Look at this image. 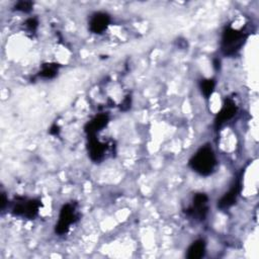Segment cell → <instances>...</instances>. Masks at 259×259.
<instances>
[{"mask_svg": "<svg viewBox=\"0 0 259 259\" xmlns=\"http://www.w3.org/2000/svg\"><path fill=\"white\" fill-rule=\"evenodd\" d=\"M189 167L201 176L210 175L215 166L217 158L210 146L205 145L198 149V151L190 158Z\"/></svg>", "mask_w": 259, "mask_h": 259, "instance_id": "1", "label": "cell"}, {"mask_svg": "<svg viewBox=\"0 0 259 259\" xmlns=\"http://www.w3.org/2000/svg\"><path fill=\"white\" fill-rule=\"evenodd\" d=\"M248 37V33L244 30L233 28L232 26H226L222 36L221 49L224 55L234 56L236 55L244 45Z\"/></svg>", "mask_w": 259, "mask_h": 259, "instance_id": "2", "label": "cell"}, {"mask_svg": "<svg viewBox=\"0 0 259 259\" xmlns=\"http://www.w3.org/2000/svg\"><path fill=\"white\" fill-rule=\"evenodd\" d=\"M41 206V201L39 199H27L22 196L15 197L11 212L14 215L22 217L26 219H34Z\"/></svg>", "mask_w": 259, "mask_h": 259, "instance_id": "3", "label": "cell"}, {"mask_svg": "<svg viewBox=\"0 0 259 259\" xmlns=\"http://www.w3.org/2000/svg\"><path fill=\"white\" fill-rule=\"evenodd\" d=\"M77 220H78V215L76 212L75 205H73L72 203L64 204L61 208L59 220L55 227L56 234L60 236L66 234L69 231L70 226L74 224Z\"/></svg>", "mask_w": 259, "mask_h": 259, "instance_id": "4", "label": "cell"}, {"mask_svg": "<svg viewBox=\"0 0 259 259\" xmlns=\"http://www.w3.org/2000/svg\"><path fill=\"white\" fill-rule=\"evenodd\" d=\"M208 212V197L205 193H196L193 196L192 204L185 209V213L195 220H205Z\"/></svg>", "mask_w": 259, "mask_h": 259, "instance_id": "5", "label": "cell"}, {"mask_svg": "<svg viewBox=\"0 0 259 259\" xmlns=\"http://www.w3.org/2000/svg\"><path fill=\"white\" fill-rule=\"evenodd\" d=\"M237 105L235 101L231 98H226L224 101V104L221 108V110L218 112V114L214 117V127L215 130H220L225 122L233 118V116L237 112Z\"/></svg>", "mask_w": 259, "mask_h": 259, "instance_id": "6", "label": "cell"}, {"mask_svg": "<svg viewBox=\"0 0 259 259\" xmlns=\"http://www.w3.org/2000/svg\"><path fill=\"white\" fill-rule=\"evenodd\" d=\"M242 190V178L239 177L234 185L230 188V190L228 192H226L218 201V207L220 209H228L230 208L232 205H234L237 201L238 196L240 195Z\"/></svg>", "mask_w": 259, "mask_h": 259, "instance_id": "7", "label": "cell"}, {"mask_svg": "<svg viewBox=\"0 0 259 259\" xmlns=\"http://www.w3.org/2000/svg\"><path fill=\"white\" fill-rule=\"evenodd\" d=\"M110 23V16L105 12L94 13L89 22V29L91 32L100 34L108 27Z\"/></svg>", "mask_w": 259, "mask_h": 259, "instance_id": "8", "label": "cell"}, {"mask_svg": "<svg viewBox=\"0 0 259 259\" xmlns=\"http://www.w3.org/2000/svg\"><path fill=\"white\" fill-rule=\"evenodd\" d=\"M87 149H88V154L90 159L94 162H99L103 159L107 146L101 143L100 141H98L94 136V137H88Z\"/></svg>", "mask_w": 259, "mask_h": 259, "instance_id": "9", "label": "cell"}, {"mask_svg": "<svg viewBox=\"0 0 259 259\" xmlns=\"http://www.w3.org/2000/svg\"><path fill=\"white\" fill-rule=\"evenodd\" d=\"M108 115L106 113H100L94 116L89 122L86 123L84 130L87 137H94L98 132L106 126L108 123Z\"/></svg>", "mask_w": 259, "mask_h": 259, "instance_id": "10", "label": "cell"}, {"mask_svg": "<svg viewBox=\"0 0 259 259\" xmlns=\"http://www.w3.org/2000/svg\"><path fill=\"white\" fill-rule=\"evenodd\" d=\"M205 253V242L202 239L194 241L187 249L186 257L188 259H199L204 256Z\"/></svg>", "mask_w": 259, "mask_h": 259, "instance_id": "11", "label": "cell"}, {"mask_svg": "<svg viewBox=\"0 0 259 259\" xmlns=\"http://www.w3.org/2000/svg\"><path fill=\"white\" fill-rule=\"evenodd\" d=\"M59 68L60 65L57 63H46L41 66V69L38 72V76L44 79H52L58 74Z\"/></svg>", "mask_w": 259, "mask_h": 259, "instance_id": "12", "label": "cell"}, {"mask_svg": "<svg viewBox=\"0 0 259 259\" xmlns=\"http://www.w3.org/2000/svg\"><path fill=\"white\" fill-rule=\"evenodd\" d=\"M214 87H215L214 79H203L199 82L200 91L205 98H209L211 96L214 90Z\"/></svg>", "mask_w": 259, "mask_h": 259, "instance_id": "13", "label": "cell"}, {"mask_svg": "<svg viewBox=\"0 0 259 259\" xmlns=\"http://www.w3.org/2000/svg\"><path fill=\"white\" fill-rule=\"evenodd\" d=\"M33 7V3L31 1H18L15 5H14V10L16 11H20V12H24V13H28L32 10Z\"/></svg>", "mask_w": 259, "mask_h": 259, "instance_id": "14", "label": "cell"}, {"mask_svg": "<svg viewBox=\"0 0 259 259\" xmlns=\"http://www.w3.org/2000/svg\"><path fill=\"white\" fill-rule=\"evenodd\" d=\"M24 25H25V27H26L29 31L33 32V31L36 30V28H37V26H38V20H37V18H35V17H30V18H28V19L25 20Z\"/></svg>", "mask_w": 259, "mask_h": 259, "instance_id": "15", "label": "cell"}, {"mask_svg": "<svg viewBox=\"0 0 259 259\" xmlns=\"http://www.w3.org/2000/svg\"><path fill=\"white\" fill-rule=\"evenodd\" d=\"M131 104H132V97H131V95H126L125 98L120 103L119 108L122 111H126V110H128L131 108Z\"/></svg>", "mask_w": 259, "mask_h": 259, "instance_id": "16", "label": "cell"}, {"mask_svg": "<svg viewBox=\"0 0 259 259\" xmlns=\"http://www.w3.org/2000/svg\"><path fill=\"white\" fill-rule=\"evenodd\" d=\"M59 133H60V127H59V125H57V124H54V125L50 128V134H51V135L57 136V135H59Z\"/></svg>", "mask_w": 259, "mask_h": 259, "instance_id": "17", "label": "cell"}, {"mask_svg": "<svg viewBox=\"0 0 259 259\" xmlns=\"http://www.w3.org/2000/svg\"><path fill=\"white\" fill-rule=\"evenodd\" d=\"M7 202H8V199L6 198V195H5V193H1V209L3 210L4 208H5V205L7 204Z\"/></svg>", "mask_w": 259, "mask_h": 259, "instance_id": "18", "label": "cell"}, {"mask_svg": "<svg viewBox=\"0 0 259 259\" xmlns=\"http://www.w3.org/2000/svg\"><path fill=\"white\" fill-rule=\"evenodd\" d=\"M213 67L215 70H219L221 67V61L219 59H214L213 60Z\"/></svg>", "mask_w": 259, "mask_h": 259, "instance_id": "19", "label": "cell"}]
</instances>
